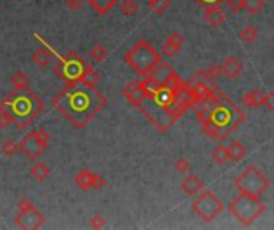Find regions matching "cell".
Listing matches in <instances>:
<instances>
[{
  "label": "cell",
  "instance_id": "cell-1",
  "mask_svg": "<svg viewBox=\"0 0 274 230\" xmlns=\"http://www.w3.org/2000/svg\"><path fill=\"white\" fill-rule=\"evenodd\" d=\"M143 77V80L127 83L122 95L143 115H146L157 131H169L183 114L194 107V96L189 83L183 80L172 66L162 61Z\"/></svg>",
  "mask_w": 274,
  "mask_h": 230
},
{
  "label": "cell",
  "instance_id": "cell-2",
  "mask_svg": "<svg viewBox=\"0 0 274 230\" xmlns=\"http://www.w3.org/2000/svg\"><path fill=\"white\" fill-rule=\"evenodd\" d=\"M51 104L75 128H83L104 109L108 99L96 87L75 83L66 85L53 96Z\"/></svg>",
  "mask_w": 274,
  "mask_h": 230
},
{
  "label": "cell",
  "instance_id": "cell-3",
  "mask_svg": "<svg viewBox=\"0 0 274 230\" xmlns=\"http://www.w3.org/2000/svg\"><path fill=\"white\" fill-rule=\"evenodd\" d=\"M193 109L202 125V131L217 141H225L246 120V112L218 90L207 101L196 104Z\"/></svg>",
  "mask_w": 274,
  "mask_h": 230
},
{
  "label": "cell",
  "instance_id": "cell-4",
  "mask_svg": "<svg viewBox=\"0 0 274 230\" xmlns=\"http://www.w3.org/2000/svg\"><path fill=\"white\" fill-rule=\"evenodd\" d=\"M43 111V101L30 88L11 90L0 101V129L14 125L24 129L39 117Z\"/></svg>",
  "mask_w": 274,
  "mask_h": 230
},
{
  "label": "cell",
  "instance_id": "cell-5",
  "mask_svg": "<svg viewBox=\"0 0 274 230\" xmlns=\"http://www.w3.org/2000/svg\"><path fill=\"white\" fill-rule=\"evenodd\" d=\"M230 213L238 219L242 226H252L254 222L265 213L266 206L262 202V198L258 195H250L239 192V195H236L231 203H230Z\"/></svg>",
  "mask_w": 274,
  "mask_h": 230
},
{
  "label": "cell",
  "instance_id": "cell-6",
  "mask_svg": "<svg viewBox=\"0 0 274 230\" xmlns=\"http://www.w3.org/2000/svg\"><path fill=\"white\" fill-rule=\"evenodd\" d=\"M124 59L138 75H146L152 67L161 63L162 56L151 43L146 40H138L128 50V53H125Z\"/></svg>",
  "mask_w": 274,
  "mask_h": 230
},
{
  "label": "cell",
  "instance_id": "cell-7",
  "mask_svg": "<svg viewBox=\"0 0 274 230\" xmlns=\"http://www.w3.org/2000/svg\"><path fill=\"white\" fill-rule=\"evenodd\" d=\"M53 56H56L58 63L53 67L55 72L61 80L66 82V85H75L80 83L83 74H85L88 63L83 59L80 55H77L75 51H69L66 55H58L53 51Z\"/></svg>",
  "mask_w": 274,
  "mask_h": 230
},
{
  "label": "cell",
  "instance_id": "cell-8",
  "mask_svg": "<svg viewBox=\"0 0 274 230\" xmlns=\"http://www.w3.org/2000/svg\"><path fill=\"white\" fill-rule=\"evenodd\" d=\"M234 187L244 194L260 197L270 189V179L255 165H250L234 179Z\"/></svg>",
  "mask_w": 274,
  "mask_h": 230
},
{
  "label": "cell",
  "instance_id": "cell-9",
  "mask_svg": "<svg viewBox=\"0 0 274 230\" xmlns=\"http://www.w3.org/2000/svg\"><path fill=\"white\" fill-rule=\"evenodd\" d=\"M19 150L24 153L30 162L39 160L50 147V133L47 129H30V131L18 142Z\"/></svg>",
  "mask_w": 274,
  "mask_h": 230
},
{
  "label": "cell",
  "instance_id": "cell-10",
  "mask_svg": "<svg viewBox=\"0 0 274 230\" xmlns=\"http://www.w3.org/2000/svg\"><path fill=\"white\" fill-rule=\"evenodd\" d=\"M223 202L212 190H202L201 194H197V198L193 202L194 214H197L204 222L215 221L223 213Z\"/></svg>",
  "mask_w": 274,
  "mask_h": 230
},
{
  "label": "cell",
  "instance_id": "cell-11",
  "mask_svg": "<svg viewBox=\"0 0 274 230\" xmlns=\"http://www.w3.org/2000/svg\"><path fill=\"white\" fill-rule=\"evenodd\" d=\"M14 224L26 230L40 229L45 224V216L35 208L29 198H21L18 202V214L14 218Z\"/></svg>",
  "mask_w": 274,
  "mask_h": 230
},
{
  "label": "cell",
  "instance_id": "cell-12",
  "mask_svg": "<svg viewBox=\"0 0 274 230\" xmlns=\"http://www.w3.org/2000/svg\"><path fill=\"white\" fill-rule=\"evenodd\" d=\"M74 184L77 186L80 190H100L106 186V179L104 176H101L100 173H93L90 171L88 168H82L74 176Z\"/></svg>",
  "mask_w": 274,
  "mask_h": 230
},
{
  "label": "cell",
  "instance_id": "cell-13",
  "mask_svg": "<svg viewBox=\"0 0 274 230\" xmlns=\"http://www.w3.org/2000/svg\"><path fill=\"white\" fill-rule=\"evenodd\" d=\"M35 38H39L40 43H42V47L40 48H37L34 51V55H32V61H34V64L37 67H47L50 63H51V59H53V48L50 47V45L43 40V38L39 35V34H35Z\"/></svg>",
  "mask_w": 274,
  "mask_h": 230
},
{
  "label": "cell",
  "instance_id": "cell-14",
  "mask_svg": "<svg viewBox=\"0 0 274 230\" xmlns=\"http://www.w3.org/2000/svg\"><path fill=\"white\" fill-rule=\"evenodd\" d=\"M244 64L239 58L236 56H228L223 64H220V71H222V75H225L228 80H234L242 74Z\"/></svg>",
  "mask_w": 274,
  "mask_h": 230
},
{
  "label": "cell",
  "instance_id": "cell-15",
  "mask_svg": "<svg viewBox=\"0 0 274 230\" xmlns=\"http://www.w3.org/2000/svg\"><path fill=\"white\" fill-rule=\"evenodd\" d=\"M183 43H185V37H183V34L181 32H172L162 45V53L167 58L177 56L183 47Z\"/></svg>",
  "mask_w": 274,
  "mask_h": 230
},
{
  "label": "cell",
  "instance_id": "cell-16",
  "mask_svg": "<svg viewBox=\"0 0 274 230\" xmlns=\"http://www.w3.org/2000/svg\"><path fill=\"white\" fill-rule=\"evenodd\" d=\"M180 187L186 195L196 197L197 194H201L204 190V181L197 174H188V176H185V179L181 181Z\"/></svg>",
  "mask_w": 274,
  "mask_h": 230
},
{
  "label": "cell",
  "instance_id": "cell-17",
  "mask_svg": "<svg viewBox=\"0 0 274 230\" xmlns=\"http://www.w3.org/2000/svg\"><path fill=\"white\" fill-rule=\"evenodd\" d=\"M204 18L212 27H220L226 21V14L222 8H220V5H205Z\"/></svg>",
  "mask_w": 274,
  "mask_h": 230
},
{
  "label": "cell",
  "instance_id": "cell-18",
  "mask_svg": "<svg viewBox=\"0 0 274 230\" xmlns=\"http://www.w3.org/2000/svg\"><path fill=\"white\" fill-rule=\"evenodd\" d=\"M263 101H265V93L258 88L247 91V93L241 98V104H242V107H246V109H257V107H262Z\"/></svg>",
  "mask_w": 274,
  "mask_h": 230
},
{
  "label": "cell",
  "instance_id": "cell-19",
  "mask_svg": "<svg viewBox=\"0 0 274 230\" xmlns=\"http://www.w3.org/2000/svg\"><path fill=\"white\" fill-rule=\"evenodd\" d=\"M50 173H51V168L45 162H40V160H35L34 165L30 166V170H29V176L37 182L47 181L50 178Z\"/></svg>",
  "mask_w": 274,
  "mask_h": 230
},
{
  "label": "cell",
  "instance_id": "cell-20",
  "mask_svg": "<svg viewBox=\"0 0 274 230\" xmlns=\"http://www.w3.org/2000/svg\"><path fill=\"white\" fill-rule=\"evenodd\" d=\"M85 2L100 14V16H103V14H108V11H111L120 0H85Z\"/></svg>",
  "mask_w": 274,
  "mask_h": 230
},
{
  "label": "cell",
  "instance_id": "cell-21",
  "mask_svg": "<svg viewBox=\"0 0 274 230\" xmlns=\"http://www.w3.org/2000/svg\"><path fill=\"white\" fill-rule=\"evenodd\" d=\"M228 150H230V157H231V162L233 163L242 162V160L246 158V155H247V147L241 141L231 142L230 145H228Z\"/></svg>",
  "mask_w": 274,
  "mask_h": 230
},
{
  "label": "cell",
  "instance_id": "cell-22",
  "mask_svg": "<svg viewBox=\"0 0 274 230\" xmlns=\"http://www.w3.org/2000/svg\"><path fill=\"white\" fill-rule=\"evenodd\" d=\"M212 158L217 165H226L231 162L230 157V150H228V145L225 144H218L215 149L212 150Z\"/></svg>",
  "mask_w": 274,
  "mask_h": 230
},
{
  "label": "cell",
  "instance_id": "cell-23",
  "mask_svg": "<svg viewBox=\"0 0 274 230\" xmlns=\"http://www.w3.org/2000/svg\"><path fill=\"white\" fill-rule=\"evenodd\" d=\"M88 55H90L91 59L95 61V63H104V61L108 59V56H109V51H108V48L104 47V45L95 43L93 47L90 48Z\"/></svg>",
  "mask_w": 274,
  "mask_h": 230
},
{
  "label": "cell",
  "instance_id": "cell-24",
  "mask_svg": "<svg viewBox=\"0 0 274 230\" xmlns=\"http://www.w3.org/2000/svg\"><path fill=\"white\" fill-rule=\"evenodd\" d=\"M242 10L249 14H258L265 8V0H241Z\"/></svg>",
  "mask_w": 274,
  "mask_h": 230
},
{
  "label": "cell",
  "instance_id": "cell-25",
  "mask_svg": "<svg viewBox=\"0 0 274 230\" xmlns=\"http://www.w3.org/2000/svg\"><path fill=\"white\" fill-rule=\"evenodd\" d=\"M257 37H258V32H257V29L254 26H246L244 27L241 32H239V38L241 40L246 43V45H252L255 43L257 40Z\"/></svg>",
  "mask_w": 274,
  "mask_h": 230
},
{
  "label": "cell",
  "instance_id": "cell-26",
  "mask_svg": "<svg viewBox=\"0 0 274 230\" xmlns=\"http://www.w3.org/2000/svg\"><path fill=\"white\" fill-rule=\"evenodd\" d=\"M120 11L127 18L135 16V14L138 13V2H136V0H122Z\"/></svg>",
  "mask_w": 274,
  "mask_h": 230
},
{
  "label": "cell",
  "instance_id": "cell-27",
  "mask_svg": "<svg viewBox=\"0 0 274 230\" xmlns=\"http://www.w3.org/2000/svg\"><path fill=\"white\" fill-rule=\"evenodd\" d=\"M11 83L14 90H26L29 88V77L24 72H16L11 77Z\"/></svg>",
  "mask_w": 274,
  "mask_h": 230
},
{
  "label": "cell",
  "instance_id": "cell-28",
  "mask_svg": "<svg viewBox=\"0 0 274 230\" xmlns=\"http://www.w3.org/2000/svg\"><path fill=\"white\" fill-rule=\"evenodd\" d=\"M148 3L157 14H164L172 5L170 0H148Z\"/></svg>",
  "mask_w": 274,
  "mask_h": 230
},
{
  "label": "cell",
  "instance_id": "cell-29",
  "mask_svg": "<svg viewBox=\"0 0 274 230\" xmlns=\"http://www.w3.org/2000/svg\"><path fill=\"white\" fill-rule=\"evenodd\" d=\"M18 150H19L18 142H14L11 139H5L2 142V153H3L5 157H13Z\"/></svg>",
  "mask_w": 274,
  "mask_h": 230
},
{
  "label": "cell",
  "instance_id": "cell-30",
  "mask_svg": "<svg viewBox=\"0 0 274 230\" xmlns=\"http://www.w3.org/2000/svg\"><path fill=\"white\" fill-rule=\"evenodd\" d=\"M175 170H177L178 173H186L191 170V163H189V160L185 158V157H178L177 160H175Z\"/></svg>",
  "mask_w": 274,
  "mask_h": 230
},
{
  "label": "cell",
  "instance_id": "cell-31",
  "mask_svg": "<svg viewBox=\"0 0 274 230\" xmlns=\"http://www.w3.org/2000/svg\"><path fill=\"white\" fill-rule=\"evenodd\" d=\"M106 226V219L101 214H95L93 218L90 219V227L91 229H103Z\"/></svg>",
  "mask_w": 274,
  "mask_h": 230
},
{
  "label": "cell",
  "instance_id": "cell-32",
  "mask_svg": "<svg viewBox=\"0 0 274 230\" xmlns=\"http://www.w3.org/2000/svg\"><path fill=\"white\" fill-rule=\"evenodd\" d=\"M225 3L228 5V8H230L233 13H239V11H242V3H241V0H225Z\"/></svg>",
  "mask_w": 274,
  "mask_h": 230
},
{
  "label": "cell",
  "instance_id": "cell-33",
  "mask_svg": "<svg viewBox=\"0 0 274 230\" xmlns=\"http://www.w3.org/2000/svg\"><path fill=\"white\" fill-rule=\"evenodd\" d=\"M82 0H66L64 5H66V8L67 10H71V11H79L82 8Z\"/></svg>",
  "mask_w": 274,
  "mask_h": 230
},
{
  "label": "cell",
  "instance_id": "cell-34",
  "mask_svg": "<svg viewBox=\"0 0 274 230\" xmlns=\"http://www.w3.org/2000/svg\"><path fill=\"white\" fill-rule=\"evenodd\" d=\"M263 106H266V109L268 111H274V93L270 91L268 95H265V101H263Z\"/></svg>",
  "mask_w": 274,
  "mask_h": 230
},
{
  "label": "cell",
  "instance_id": "cell-35",
  "mask_svg": "<svg viewBox=\"0 0 274 230\" xmlns=\"http://www.w3.org/2000/svg\"><path fill=\"white\" fill-rule=\"evenodd\" d=\"M196 2L201 6H205V5H222L225 0H196Z\"/></svg>",
  "mask_w": 274,
  "mask_h": 230
}]
</instances>
